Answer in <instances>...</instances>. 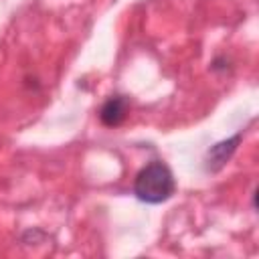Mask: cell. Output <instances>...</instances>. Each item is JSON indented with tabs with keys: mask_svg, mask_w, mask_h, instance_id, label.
<instances>
[{
	"mask_svg": "<svg viewBox=\"0 0 259 259\" xmlns=\"http://www.w3.org/2000/svg\"><path fill=\"white\" fill-rule=\"evenodd\" d=\"M176 190L174 174L164 162H150L146 164L134 180V194L138 200L146 204H162L166 202Z\"/></svg>",
	"mask_w": 259,
	"mask_h": 259,
	"instance_id": "cell-1",
	"label": "cell"
},
{
	"mask_svg": "<svg viewBox=\"0 0 259 259\" xmlns=\"http://www.w3.org/2000/svg\"><path fill=\"white\" fill-rule=\"evenodd\" d=\"M241 144V134L229 138V140H223L214 146H210V150L206 152V170L208 172H219L229 160L231 156L235 154L237 146Z\"/></svg>",
	"mask_w": 259,
	"mask_h": 259,
	"instance_id": "cell-3",
	"label": "cell"
},
{
	"mask_svg": "<svg viewBox=\"0 0 259 259\" xmlns=\"http://www.w3.org/2000/svg\"><path fill=\"white\" fill-rule=\"evenodd\" d=\"M127 111H130V101L125 99V95L115 93V95H109L101 105L99 119L105 127H117L127 117Z\"/></svg>",
	"mask_w": 259,
	"mask_h": 259,
	"instance_id": "cell-2",
	"label": "cell"
}]
</instances>
